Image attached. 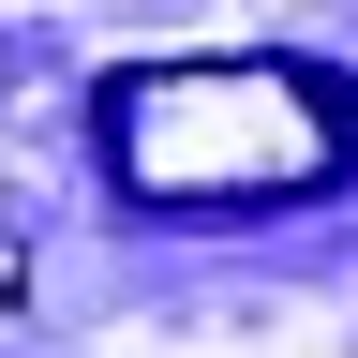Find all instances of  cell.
<instances>
[{
    "label": "cell",
    "mask_w": 358,
    "mask_h": 358,
    "mask_svg": "<svg viewBox=\"0 0 358 358\" xmlns=\"http://www.w3.org/2000/svg\"><path fill=\"white\" fill-rule=\"evenodd\" d=\"M105 164L134 209H299L358 179V105L313 60H150L105 90Z\"/></svg>",
    "instance_id": "6da1fadb"
}]
</instances>
